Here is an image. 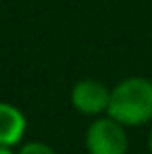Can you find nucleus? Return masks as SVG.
Here are the masks:
<instances>
[{"label": "nucleus", "instance_id": "f257e3e1", "mask_svg": "<svg viewBox=\"0 0 152 154\" xmlns=\"http://www.w3.org/2000/svg\"><path fill=\"white\" fill-rule=\"evenodd\" d=\"M106 115L125 127H140L152 121V81L129 77L110 90Z\"/></svg>", "mask_w": 152, "mask_h": 154}, {"label": "nucleus", "instance_id": "39448f33", "mask_svg": "<svg viewBox=\"0 0 152 154\" xmlns=\"http://www.w3.org/2000/svg\"><path fill=\"white\" fill-rule=\"evenodd\" d=\"M17 154H56V152L44 142H29L25 146H21Z\"/></svg>", "mask_w": 152, "mask_h": 154}, {"label": "nucleus", "instance_id": "0eeeda50", "mask_svg": "<svg viewBox=\"0 0 152 154\" xmlns=\"http://www.w3.org/2000/svg\"><path fill=\"white\" fill-rule=\"evenodd\" d=\"M148 148H150V154H152V129H150V135H148Z\"/></svg>", "mask_w": 152, "mask_h": 154}, {"label": "nucleus", "instance_id": "423d86ee", "mask_svg": "<svg viewBox=\"0 0 152 154\" xmlns=\"http://www.w3.org/2000/svg\"><path fill=\"white\" fill-rule=\"evenodd\" d=\"M0 154H15L13 146H0Z\"/></svg>", "mask_w": 152, "mask_h": 154}, {"label": "nucleus", "instance_id": "7ed1b4c3", "mask_svg": "<svg viewBox=\"0 0 152 154\" xmlns=\"http://www.w3.org/2000/svg\"><path fill=\"white\" fill-rule=\"evenodd\" d=\"M110 100V92L98 79H81L71 90V104L77 112L88 117H98L106 112Z\"/></svg>", "mask_w": 152, "mask_h": 154}, {"label": "nucleus", "instance_id": "20e7f679", "mask_svg": "<svg viewBox=\"0 0 152 154\" xmlns=\"http://www.w3.org/2000/svg\"><path fill=\"white\" fill-rule=\"evenodd\" d=\"M27 129L25 115L13 104L0 102V146H17Z\"/></svg>", "mask_w": 152, "mask_h": 154}, {"label": "nucleus", "instance_id": "f03ea898", "mask_svg": "<svg viewBox=\"0 0 152 154\" xmlns=\"http://www.w3.org/2000/svg\"><path fill=\"white\" fill-rule=\"evenodd\" d=\"M85 150L88 154H127L129 137L125 125L110 119L108 115L90 123L85 131Z\"/></svg>", "mask_w": 152, "mask_h": 154}]
</instances>
